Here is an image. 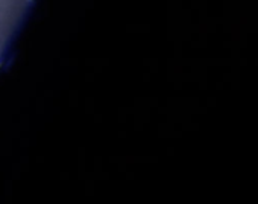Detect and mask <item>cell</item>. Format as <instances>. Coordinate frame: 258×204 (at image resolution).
<instances>
[{
  "label": "cell",
  "instance_id": "obj_4",
  "mask_svg": "<svg viewBox=\"0 0 258 204\" xmlns=\"http://www.w3.org/2000/svg\"><path fill=\"white\" fill-rule=\"evenodd\" d=\"M256 64H258V60H256Z\"/></svg>",
  "mask_w": 258,
  "mask_h": 204
},
{
  "label": "cell",
  "instance_id": "obj_2",
  "mask_svg": "<svg viewBox=\"0 0 258 204\" xmlns=\"http://www.w3.org/2000/svg\"><path fill=\"white\" fill-rule=\"evenodd\" d=\"M2 61H4V58H2V41H0V66H2Z\"/></svg>",
  "mask_w": 258,
  "mask_h": 204
},
{
  "label": "cell",
  "instance_id": "obj_3",
  "mask_svg": "<svg viewBox=\"0 0 258 204\" xmlns=\"http://www.w3.org/2000/svg\"><path fill=\"white\" fill-rule=\"evenodd\" d=\"M223 78H225V81H232V76L231 75H225Z\"/></svg>",
  "mask_w": 258,
  "mask_h": 204
},
{
  "label": "cell",
  "instance_id": "obj_1",
  "mask_svg": "<svg viewBox=\"0 0 258 204\" xmlns=\"http://www.w3.org/2000/svg\"><path fill=\"white\" fill-rule=\"evenodd\" d=\"M240 88V82H238V79H234L232 81V90H238Z\"/></svg>",
  "mask_w": 258,
  "mask_h": 204
}]
</instances>
